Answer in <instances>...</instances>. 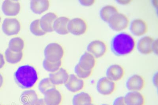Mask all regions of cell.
Masks as SVG:
<instances>
[{
	"instance_id": "6da1fadb",
	"label": "cell",
	"mask_w": 158,
	"mask_h": 105,
	"mask_svg": "<svg viewBox=\"0 0 158 105\" xmlns=\"http://www.w3.org/2000/svg\"><path fill=\"white\" fill-rule=\"evenodd\" d=\"M136 43L134 38L126 33L122 32L115 35L110 42V49L117 56L130 54L135 49Z\"/></svg>"
},
{
	"instance_id": "f1b7e54d",
	"label": "cell",
	"mask_w": 158,
	"mask_h": 105,
	"mask_svg": "<svg viewBox=\"0 0 158 105\" xmlns=\"http://www.w3.org/2000/svg\"><path fill=\"white\" fill-rule=\"evenodd\" d=\"M30 30L32 34L37 36H43L46 33L40 27L39 19L32 21L30 25Z\"/></svg>"
},
{
	"instance_id": "836d02e7",
	"label": "cell",
	"mask_w": 158,
	"mask_h": 105,
	"mask_svg": "<svg viewBox=\"0 0 158 105\" xmlns=\"http://www.w3.org/2000/svg\"><path fill=\"white\" fill-rule=\"evenodd\" d=\"M158 45L157 39L154 40L152 45V52L154 53L156 55L158 54Z\"/></svg>"
},
{
	"instance_id": "d6986e66",
	"label": "cell",
	"mask_w": 158,
	"mask_h": 105,
	"mask_svg": "<svg viewBox=\"0 0 158 105\" xmlns=\"http://www.w3.org/2000/svg\"><path fill=\"white\" fill-rule=\"evenodd\" d=\"M128 105H145L146 99L140 92L128 91L124 96Z\"/></svg>"
},
{
	"instance_id": "8fae6325",
	"label": "cell",
	"mask_w": 158,
	"mask_h": 105,
	"mask_svg": "<svg viewBox=\"0 0 158 105\" xmlns=\"http://www.w3.org/2000/svg\"><path fill=\"white\" fill-rule=\"evenodd\" d=\"M148 25L143 19H136L131 22L129 30L134 36L139 37L145 35L148 31Z\"/></svg>"
},
{
	"instance_id": "44dd1931",
	"label": "cell",
	"mask_w": 158,
	"mask_h": 105,
	"mask_svg": "<svg viewBox=\"0 0 158 105\" xmlns=\"http://www.w3.org/2000/svg\"><path fill=\"white\" fill-rule=\"evenodd\" d=\"M93 103L91 95L87 92L80 91L73 96L72 100L73 105H91Z\"/></svg>"
},
{
	"instance_id": "4fadbf2b",
	"label": "cell",
	"mask_w": 158,
	"mask_h": 105,
	"mask_svg": "<svg viewBox=\"0 0 158 105\" xmlns=\"http://www.w3.org/2000/svg\"><path fill=\"white\" fill-rule=\"evenodd\" d=\"M57 17L52 12L48 13L42 17L40 20V25L45 33H50L53 31V25Z\"/></svg>"
},
{
	"instance_id": "f35d334b",
	"label": "cell",
	"mask_w": 158,
	"mask_h": 105,
	"mask_svg": "<svg viewBox=\"0 0 158 105\" xmlns=\"http://www.w3.org/2000/svg\"><path fill=\"white\" fill-rule=\"evenodd\" d=\"M99 105H110V104H107V103H102V104H100Z\"/></svg>"
},
{
	"instance_id": "4dcf8cb0",
	"label": "cell",
	"mask_w": 158,
	"mask_h": 105,
	"mask_svg": "<svg viewBox=\"0 0 158 105\" xmlns=\"http://www.w3.org/2000/svg\"><path fill=\"white\" fill-rule=\"evenodd\" d=\"M112 105H128L124 96L117 97L113 101Z\"/></svg>"
},
{
	"instance_id": "3957f363",
	"label": "cell",
	"mask_w": 158,
	"mask_h": 105,
	"mask_svg": "<svg viewBox=\"0 0 158 105\" xmlns=\"http://www.w3.org/2000/svg\"><path fill=\"white\" fill-rule=\"evenodd\" d=\"M64 54L63 48L58 43H49L44 49L45 59L50 62H56L60 61Z\"/></svg>"
},
{
	"instance_id": "d6a6232c",
	"label": "cell",
	"mask_w": 158,
	"mask_h": 105,
	"mask_svg": "<svg viewBox=\"0 0 158 105\" xmlns=\"http://www.w3.org/2000/svg\"><path fill=\"white\" fill-rule=\"evenodd\" d=\"M152 82L155 87L158 88V72H155L152 77Z\"/></svg>"
},
{
	"instance_id": "5bb4252c",
	"label": "cell",
	"mask_w": 158,
	"mask_h": 105,
	"mask_svg": "<svg viewBox=\"0 0 158 105\" xmlns=\"http://www.w3.org/2000/svg\"><path fill=\"white\" fill-rule=\"evenodd\" d=\"M20 4L18 1H4L2 4L3 12L6 16H15L19 14L20 10Z\"/></svg>"
},
{
	"instance_id": "ab89813d",
	"label": "cell",
	"mask_w": 158,
	"mask_h": 105,
	"mask_svg": "<svg viewBox=\"0 0 158 105\" xmlns=\"http://www.w3.org/2000/svg\"><path fill=\"white\" fill-rule=\"evenodd\" d=\"M1 16H0V23H1Z\"/></svg>"
},
{
	"instance_id": "e0dca14e",
	"label": "cell",
	"mask_w": 158,
	"mask_h": 105,
	"mask_svg": "<svg viewBox=\"0 0 158 105\" xmlns=\"http://www.w3.org/2000/svg\"><path fill=\"white\" fill-rule=\"evenodd\" d=\"M68 72L64 68H60L56 72L50 73L49 78L53 85L64 84L67 82L69 77Z\"/></svg>"
},
{
	"instance_id": "74e56055",
	"label": "cell",
	"mask_w": 158,
	"mask_h": 105,
	"mask_svg": "<svg viewBox=\"0 0 158 105\" xmlns=\"http://www.w3.org/2000/svg\"><path fill=\"white\" fill-rule=\"evenodd\" d=\"M4 83V78L3 76L1 73H0V88L2 87Z\"/></svg>"
},
{
	"instance_id": "d590c367",
	"label": "cell",
	"mask_w": 158,
	"mask_h": 105,
	"mask_svg": "<svg viewBox=\"0 0 158 105\" xmlns=\"http://www.w3.org/2000/svg\"><path fill=\"white\" fill-rule=\"evenodd\" d=\"M5 64V61L3 55L0 53V69L4 66Z\"/></svg>"
},
{
	"instance_id": "ba28073f",
	"label": "cell",
	"mask_w": 158,
	"mask_h": 105,
	"mask_svg": "<svg viewBox=\"0 0 158 105\" xmlns=\"http://www.w3.org/2000/svg\"><path fill=\"white\" fill-rule=\"evenodd\" d=\"M106 44L102 41L95 40L89 43L87 47V52L91 54L96 59L103 56L106 53Z\"/></svg>"
},
{
	"instance_id": "7c38bea8",
	"label": "cell",
	"mask_w": 158,
	"mask_h": 105,
	"mask_svg": "<svg viewBox=\"0 0 158 105\" xmlns=\"http://www.w3.org/2000/svg\"><path fill=\"white\" fill-rule=\"evenodd\" d=\"M125 71L123 67L118 64L110 65L106 71V77L114 82L121 80L125 76Z\"/></svg>"
},
{
	"instance_id": "484cf974",
	"label": "cell",
	"mask_w": 158,
	"mask_h": 105,
	"mask_svg": "<svg viewBox=\"0 0 158 105\" xmlns=\"http://www.w3.org/2000/svg\"><path fill=\"white\" fill-rule=\"evenodd\" d=\"M23 57L22 52H13L8 48L5 52V57L7 62L9 64H15L22 60Z\"/></svg>"
},
{
	"instance_id": "277c9868",
	"label": "cell",
	"mask_w": 158,
	"mask_h": 105,
	"mask_svg": "<svg viewBox=\"0 0 158 105\" xmlns=\"http://www.w3.org/2000/svg\"><path fill=\"white\" fill-rule=\"evenodd\" d=\"M108 23L113 30L120 32L125 30L128 27L129 20L126 15L118 12L110 18Z\"/></svg>"
},
{
	"instance_id": "603a6c76",
	"label": "cell",
	"mask_w": 158,
	"mask_h": 105,
	"mask_svg": "<svg viewBox=\"0 0 158 105\" xmlns=\"http://www.w3.org/2000/svg\"><path fill=\"white\" fill-rule=\"evenodd\" d=\"M20 99L23 105H35L39 99L36 91L31 89L23 92Z\"/></svg>"
},
{
	"instance_id": "d4e9b609",
	"label": "cell",
	"mask_w": 158,
	"mask_h": 105,
	"mask_svg": "<svg viewBox=\"0 0 158 105\" xmlns=\"http://www.w3.org/2000/svg\"><path fill=\"white\" fill-rule=\"evenodd\" d=\"M24 45V42L22 38L20 37H15L10 40L8 48L13 52H22Z\"/></svg>"
},
{
	"instance_id": "8d00e7d4",
	"label": "cell",
	"mask_w": 158,
	"mask_h": 105,
	"mask_svg": "<svg viewBox=\"0 0 158 105\" xmlns=\"http://www.w3.org/2000/svg\"><path fill=\"white\" fill-rule=\"evenodd\" d=\"M35 105H48L45 103L44 99H41L38 100L37 103Z\"/></svg>"
},
{
	"instance_id": "5b68a950",
	"label": "cell",
	"mask_w": 158,
	"mask_h": 105,
	"mask_svg": "<svg viewBox=\"0 0 158 105\" xmlns=\"http://www.w3.org/2000/svg\"><path fill=\"white\" fill-rule=\"evenodd\" d=\"M88 26L85 21L80 18L70 20L68 25L69 33L76 36H80L86 33Z\"/></svg>"
},
{
	"instance_id": "52a82bcc",
	"label": "cell",
	"mask_w": 158,
	"mask_h": 105,
	"mask_svg": "<svg viewBox=\"0 0 158 105\" xmlns=\"http://www.w3.org/2000/svg\"><path fill=\"white\" fill-rule=\"evenodd\" d=\"M145 85L144 78L138 74L131 75L125 83V86L128 91L140 92L145 88Z\"/></svg>"
},
{
	"instance_id": "4316f807",
	"label": "cell",
	"mask_w": 158,
	"mask_h": 105,
	"mask_svg": "<svg viewBox=\"0 0 158 105\" xmlns=\"http://www.w3.org/2000/svg\"><path fill=\"white\" fill-rule=\"evenodd\" d=\"M62 64L61 60L56 62H50L44 59L43 61V67L46 71L51 73L56 72L60 68Z\"/></svg>"
},
{
	"instance_id": "9c48e42d",
	"label": "cell",
	"mask_w": 158,
	"mask_h": 105,
	"mask_svg": "<svg viewBox=\"0 0 158 105\" xmlns=\"http://www.w3.org/2000/svg\"><path fill=\"white\" fill-rule=\"evenodd\" d=\"M20 29V23L15 18H6L3 22V32L8 36L18 34Z\"/></svg>"
},
{
	"instance_id": "f546056e",
	"label": "cell",
	"mask_w": 158,
	"mask_h": 105,
	"mask_svg": "<svg viewBox=\"0 0 158 105\" xmlns=\"http://www.w3.org/2000/svg\"><path fill=\"white\" fill-rule=\"evenodd\" d=\"M74 72L75 75L78 78L82 80L88 78L92 74L93 71H85L81 68L78 64L76 65L74 68Z\"/></svg>"
},
{
	"instance_id": "2e32d148",
	"label": "cell",
	"mask_w": 158,
	"mask_h": 105,
	"mask_svg": "<svg viewBox=\"0 0 158 105\" xmlns=\"http://www.w3.org/2000/svg\"><path fill=\"white\" fill-rule=\"evenodd\" d=\"M154 39L149 36L141 38L138 42L137 48L141 54L148 55L152 52V45Z\"/></svg>"
},
{
	"instance_id": "83f0119b",
	"label": "cell",
	"mask_w": 158,
	"mask_h": 105,
	"mask_svg": "<svg viewBox=\"0 0 158 105\" xmlns=\"http://www.w3.org/2000/svg\"><path fill=\"white\" fill-rule=\"evenodd\" d=\"M38 88L40 91L44 95L46 91L52 88H56V87L51 82L49 78H43L39 82Z\"/></svg>"
},
{
	"instance_id": "7402d4cb",
	"label": "cell",
	"mask_w": 158,
	"mask_h": 105,
	"mask_svg": "<svg viewBox=\"0 0 158 105\" xmlns=\"http://www.w3.org/2000/svg\"><path fill=\"white\" fill-rule=\"evenodd\" d=\"M49 2L47 0H32L30 2L32 12L37 14H41L49 9Z\"/></svg>"
},
{
	"instance_id": "e575fe53",
	"label": "cell",
	"mask_w": 158,
	"mask_h": 105,
	"mask_svg": "<svg viewBox=\"0 0 158 105\" xmlns=\"http://www.w3.org/2000/svg\"><path fill=\"white\" fill-rule=\"evenodd\" d=\"M117 2L120 5H126L130 4L132 2L131 1L129 0H119V1H117Z\"/></svg>"
},
{
	"instance_id": "b9f144b4",
	"label": "cell",
	"mask_w": 158,
	"mask_h": 105,
	"mask_svg": "<svg viewBox=\"0 0 158 105\" xmlns=\"http://www.w3.org/2000/svg\"><path fill=\"white\" fill-rule=\"evenodd\" d=\"M0 105H1V104H0Z\"/></svg>"
},
{
	"instance_id": "1f68e13d",
	"label": "cell",
	"mask_w": 158,
	"mask_h": 105,
	"mask_svg": "<svg viewBox=\"0 0 158 105\" xmlns=\"http://www.w3.org/2000/svg\"><path fill=\"white\" fill-rule=\"evenodd\" d=\"M79 1L81 5L84 6H91L95 2L94 0H81Z\"/></svg>"
},
{
	"instance_id": "8992f818",
	"label": "cell",
	"mask_w": 158,
	"mask_h": 105,
	"mask_svg": "<svg viewBox=\"0 0 158 105\" xmlns=\"http://www.w3.org/2000/svg\"><path fill=\"white\" fill-rule=\"evenodd\" d=\"M96 89L100 95L103 96H109L115 91L116 84L115 82L108 79L106 76L102 77L97 81Z\"/></svg>"
},
{
	"instance_id": "ac0fdd59",
	"label": "cell",
	"mask_w": 158,
	"mask_h": 105,
	"mask_svg": "<svg viewBox=\"0 0 158 105\" xmlns=\"http://www.w3.org/2000/svg\"><path fill=\"white\" fill-rule=\"evenodd\" d=\"M90 53L86 52L81 56L78 64L80 68L87 71H93L96 64V60Z\"/></svg>"
},
{
	"instance_id": "30bf717a",
	"label": "cell",
	"mask_w": 158,
	"mask_h": 105,
	"mask_svg": "<svg viewBox=\"0 0 158 105\" xmlns=\"http://www.w3.org/2000/svg\"><path fill=\"white\" fill-rule=\"evenodd\" d=\"M64 86L67 90L72 93H78L84 89L85 82L84 80L80 79L74 74H70Z\"/></svg>"
},
{
	"instance_id": "60d3db41",
	"label": "cell",
	"mask_w": 158,
	"mask_h": 105,
	"mask_svg": "<svg viewBox=\"0 0 158 105\" xmlns=\"http://www.w3.org/2000/svg\"><path fill=\"white\" fill-rule=\"evenodd\" d=\"M91 105H94V103H92V104H91Z\"/></svg>"
},
{
	"instance_id": "9a60e30c",
	"label": "cell",
	"mask_w": 158,
	"mask_h": 105,
	"mask_svg": "<svg viewBox=\"0 0 158 105\" xmlns=\"http://www.w3.org/2000/svg\"><path fill=\"white\" fill-rule=\"evenodd\" d=\"M44 100L48 105H59L62 102V95L56 88H52L44 93Z\"/></svg>"
},
{
	"instance_id": "7a4b0ae2",
	"label": "cell",
	"mask_w": 158,
	"mask_h": 105,
	"mask_svg": "<svg viewBox=\"0 0 158 105\" xmlns=\"http://www.w3.org/2000/svg\"><path fill=\"white\" fill-rule=\"evenodd\" d=\"M14 78L15 83L19 88L23 89H30L37 82V72L31 65L21 66L14 74Z\"/></svg>"
},
{
	"instance_id": "ffe728a7",
	"label": "cell",
	"mask_w": 158,
	"mask_h": 105,
	"mask_svg": "<svg viewBox=\"0 0 158 105\" xmlns=\"http://www.w3.org/2000/svg\"><path fill=\"white\" fill-rule=\"evenodd\" d=\"M70 19L65 17L57 18L55 21L53 25V31L58 34L66 35L68 33V25Z\"/></svg>"
},
{
	"instance_id": "cb8c5ba5",
	"label": "cell",
	"mask_w": 158,
	"mask_h": 105,
	"mask_svg": "<svg viewBox=\"0 0 158 105\" xmlns=\"http://www.w3.org/2000/svg\"><path fill=\"white\" fill-rule=\"evenodd\" d=\"M118 10L116 7L108 5L103 7L100 11V16L102 20L108 23L110 18L117 13Z\"/></svg>"
}]
</instances>
